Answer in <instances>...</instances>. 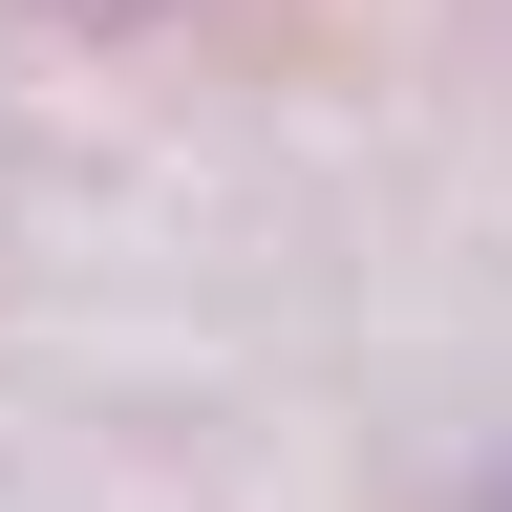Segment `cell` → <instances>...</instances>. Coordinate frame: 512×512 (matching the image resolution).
Instances as JSON below:
<instances>
[{"label": "cell", "instance_id": "obj_1", "mask_svg": "<svg viewBox=\"0 0 512 512\" xmlns=\"http://www.w3.org/2000/svg\"><path fill=\"white\" fill-rule=\"evenodd\" d=\"M22 22H171V0H22Z\"/></svg>", "mask_w": 512, "mask_h": 512}]
</instances>
